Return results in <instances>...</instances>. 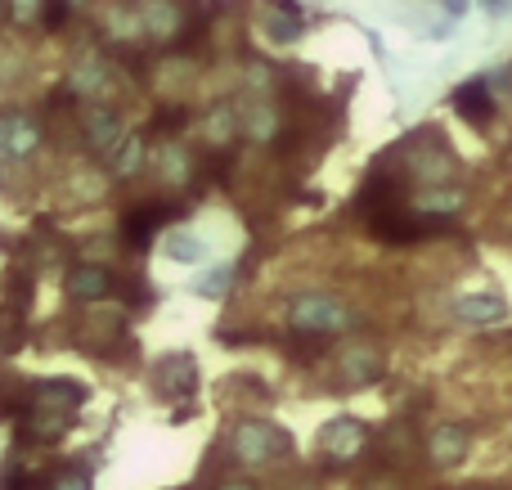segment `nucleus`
Here are the masks:
<instances>
[{
	"mask_svg": "<svg viewBox=\"0 0 512 490\" xmlns=\"http://www.w3.org/2000/svg\"><path fill=\"white\" fill-rule=\"evenodd\" d=\"M234 108H216L212 117H207V140L212 144H225V140H234Z\"/></svg>",
	"mask_w": 512,
	"mask_h": 490,
	"instance_id": "obj_22",
	"label": "nucleus"
},
{
	"mask_svg": "<svg viewBox=\"0 0 512 490\" xmlns=\"http://www.w3.org/2000/svg\"><path fill=\"white\" fill-rule=\"evenodd\" d=\"M414 450H418V441H414V432H405V428H387L378 441V455L387 459L391 468H405L409 459H414Z\"/></svg>",
	"mask_w": 512,
	"mask_h": 490,
	"instance_id": "obj_16",
	"label": "nucleus"
},
{
	"mask_svg": "<svg viewBox=\"0 0 512 490\" xmlns=\"http://www.w3.org/2000/svg\"><path fill=\"white\" fill-rule=\"evenodd\" d=\"M95 473H90L81 459H63V464H45L32 490H90Z\"/></svg>",
	"mask_w": 512,
	"mask_h": 490,
	"instance_id": "obj_13",
	"label": "nucleus"
},
{
	"mask_svg": "<svg viewBox=\"0 0 512 490\" xmlns=\"http://www.w3.org/2000/svg\"><path fill=\"white\" fill-rule=\"evenodd\" d=\"M288 324L297 333H306V338H333V333H342L346 324H351V315L328 293H301V297H292V306H288Z\"/></svg>",
	"mask_w": 512,
	"mask_h": 490,
	"instance_id": "obj_3",
	"label": "nucleus"
},
{
	"mask_svg": "<svg viewBox=\"0 0 512 490\" xmlns=\"http://www.w3.org/2000/svg\"><path fill=\"white\" fill-rule=\"evenodd\" d=\"M198 387V369L189 356H167L158 365V396H189Z\"/></svg>",
	"mask_w": 512,
	"mask_h": 490,
	"instance_id": "obj_14",
	"label": "nucleus"
},
{
	"mask_svg": "<svg viewBox=\"0 0 512 490\" xmlns=\"http://www.w3.org/2000/svg\"><path fill=\"white\" fill-rule=\"evenodd\" d=\"M225 279H230V275H225V270H216V275H207L203 284H194V288H198L203 297H221V293H225Z\"/></svg>",
	"mask_w": 512,
	"mask_h": 490,
	"instance_id": "obj_23",
	"label": "nucleus"
},
{
	"mask_svg": "<svg viewBox=\"0 0 512 490\" xmlns=\"http://www.w3.org/2000/svg\"><path fill=\"white\" fill-rule=\"evenodd\" d=\"M108 162H113L117 176H135V171H140V162H144V140L122 135V140H117V149L108 153Z\"/></svg>",
	"mask_w": 512,
	"mask_h": 490,
	"instance_id": "obj_19",
	"label": "nucleus"
},
{
	"mask_svg": "<svg viewBox=\"0 0 512 490\" xmlns=\"http://www.w3.org/2000/svg\"><path fill=\"white\" fill-rule=\"evenodd\" d=\"M23 392H27V378L14 374L9 365H0V419H14L18 405H23Z\"/></svg>",
	"mask_w": 512,
	"mask_h": 490,
	"instance_id": "obj_18",
	"label": "nucleus"
},
{
	"mask_svg": "<svg viewBox=\"0 0 512 490\" xmlns=\"http://www.w3.org/2000/svg\"><path fill=\"white\" fill-rule=\"evenodd\" d=\"M5 18H14V23H23V27H41L45 0H5Z\"/></svg>",
	"mask_w": 512,
	"mask_h": 490,
	"instance_id": "obj_21",
	"label": "nucleus"
},
{
	"mask_svg": "<svg viewBox=\"0 0 512 490\" xmlns=\"http://www.w3.org/2000/svg\"><path fill=\"white\" fill-rule=\"evenodd\" d=\"M158 167H162V176H167V185H185L189 180V158L176 149V144H162Z\"/></svg>",
	"mask_w": 512,
	"mask_h": 490,
	"instance_id": "obj_20",
	"label": "nucleus"
},
{
	"mask_svg": "<svg viewBox=\"0 0 512 490\" xmlns=\"http://www.w3.org/2000/svg\"><path fill=\"white\" fill-rule=\"evenodd\" d=\"M454 113H459L463 122H472V126H486L490 117H495L486 86H481V81H468V86L454 90Z\"/></svg>",
	"mask_w": 512,
	"mask_h": 490,
	"instance_id": "obj_15",
	"label": "nucleus"
},
{
	"mask_svg": "<svg viewBox=\"0 0 512 490\" xmlns=\"http://www.w3.org/2000/svg\"><path fill=\"white\" fill-rule=\"evenodd\" d=\"M162 252H167L171 261H203L207 243L198 239V234H189V230H171L167 239H162Z\"/></svg>",
	"mask_w": 512,
	"mask_h": 490,
	"instance_id": "obj_17",
	"label": "nucleus"
},
{
	"mask_svg": "<svg viewBox=\"0 0 512 490\" xmlns=\"http://www.w3.org/2000/svg\"><path fill=\"white\" fill-rule=\"evenodd\" d=\"M45 131L32 113H0V171L14 167V162H27L36 149H41Z\"/></svg>",
	"mask_w": 512,
	"mask_h": 490,
	"instance_id": "obj_5",
	"label": "nucleus"
},
{
	"mask_svg": "<svg viewBox=\"0 0 512 490\" xmlns=\"http://www.w3.org/2000/svg\"><path fill=\"white\" fill-rule=\"evenodd\" d=\"M81 135H86V144L95 153H113L117 140H122V122H117V113H108L104 104H90L86 113H81Z\"/></svg>",
	"mask_w": 512,
	"mask_h": 490,
	"instance_id": "obj_11",
	"label": "nucleus"
},
{
	"mask_svg": "<svg viewBox=\"0 0 512 490\" xmlns=\"http://www.w3.org/2000/svg\"><path fill=\"white\" fill-rule=\"evenodd\" d=\"M86 401H90V392L77 378H27L23 405H18V414L9 419L14 423V441L18 446H32V450H45V446H54V441H63Z\"/></svg>",
	"mask_w": 512,
	"mask_h": 490,
	"instance_id": "obj_1",
	"label": "nucleus"
},
{
	"mask_svg": "<svg viewBox=\"0 0 512 490\" xmlns=\"http://www.w3.org/2000/svg\"><path fill=\"white\" fill-rule=\"evenodd\" d=\"M225 446H230V455L239 459L243 468H265V464H274V459L292 455L288 428H279V423H270V419H234L230 432H225Z\"/></svg>",
	"mask_w": 512,
	"mask_h": 490,
	"instance_id": "obj_2",
	"label": "nucleus"
},
{
	"mask_svg": "<svg viewBox=\"0 0 512 490\" xmlns=\"http://www.w3.org/2000/svg\"><path fill=\"white\" fill-rule=\"evenodd\" d=\"M126 333V320L117 311H90L86 320H81V329H77V342L81 347H90L95 356H104L108 360V351L117 347V338Z\"/></svg>",
	"mask_w": 512,
	"mask_h": 490,
	"instance_id": "obj_9",
	"label": "nucleus"
},
{
	"mask_svg": "<svg viewBox=\"0 0 512 490\" xmlns=\"http://www.w3.org/2000/svg\"><path fill=\"white\" fill-rule=\"evenodd\" d=\"M423 455H427L432 468L450 473V468H459L463 459L472 455V428L468 423H436L423 441Z\"/></svg>",
	"mask_w": 512,
	"mask_h": 490,
	"instance_id": "obj_6",
	"label": "nucleus"
},
{
	"mask_svg": "<svg viewBox=\"0 0 512 490\" xmlns=\"http://www.w3.org/2000/svg\"><path fill=\"white\" fill-rule=\"evenodd\" d=\"M364 490H400L396 482H391V477H378V482H369V486H364Z\"/></svg>",
	"mask_w": 512,
	"mask_h": 490,
	"instance_id": "obj_25",
	"label": "nucleus"
},
{
	"mask_svg": "<svg viewBox=\"0 0 512 490\" xmlns=\"http://www.w3.org/2000/svg\"><path fill=\"white\" fill-rule=\"evenodd\" d=\"M171 216V207H162V203H140V207H131V212L122 216V239H126V248H135L140 252L144 243L153 239V234L162 230V221Z\"/></svg>",
	"mask_w": 512,
	"mask_h": 490,
	"instance_id": "obj_12",
	"label": "nucleus"
},
{
	"mask_svg": "<svg viewBox=\"0 0 512 490\" xmlns=\"http://www.w3.org/2000/svg\"><path fill=\"white\" fill-rule=\"evenodd\" d=\"M441 5H445V9H450V14H454V18H459V14H463V9H468V0H441Z\"/></svg>",
	"mask_w": 512,
	"mask_h": 490,
	"instance_id": "obj_26",
	"label": "nucleus"
},
{
	"mask_svg": "<svg viewBox=\"0 0 512 490\" xmlns=\"http://www.w3.org/2000/svg\"><path fill=\"white\" fill-rule=\"evenodd\" d=\"M454 320L472 324V329H490V324L508 320V302L499 293H468L454 302Z\"/></svg>",
	"mask_w": 512,
	"mask_h": 490,
	"instance_id": "obj_10",
	"label": "nucleus"
},
{
	"mask_svg": "<svg viewBox=\"0 0 512 490\" xmlns=\"http://www.w3.org/2000/svg\"><path fill=\"white\" fill-rule=\"evenodd\" d=\"M387 374V356L373 342H355V347L337 351V383L342 387H369Z\"/></svg>",
	"mask_w": 512,
	"mask_h": 490,
	"instance_id": "obj_7",
	"label": "nucleus"
},
{
	"mask_svg": "<svg viewBox=\"0 0 512 490\" xmlns=\"http://www.w3.org/2000/svg\"><path fill=\"white\" fill-rule=\"evenodd\" d=\"M216 490H256V486H252V482H243V477H230V482H221Z\"/></svg>",
	"mask_w": 512,
	"mask_h": 490,
	"instance_id": "obj_24",
	"label": "nucleus"
},
{
	"mask_svg": "<svg viewBox=\"0 0 512 490\" xmlns=\"http://www.w3.org/2000/svg\"><path fill=\"white\" fill-rule=\"evenodd\" d=\"M0 23H5V0H0Z\"/></svg>",
	"mask_w": 512,
	"mask_h": 490,
	"instance_id": "obj_27",
	"label": "nucleus"
},
{
	"mask_svg": "<svg viewBox=\"0 0 512 490\" xmlns=\"http://www.w3.org/2000/svg\"><path fill=\"white\" fill-rule=\"evenodd\" d=\"M468 490H490V486H468Z\"/></svg>",
	"mask_w": 512,
	"mask_h": 490,
	"instance_id": "obj_28",
	"label": "nucleus"
},
{
	"mask_svg": "<svg viewBox=\"0 0 512 490\" xmlns=\"http://www.w3.org/2000/svg\"><path fill=\"white\" fill-rule=\"evenodd\" d=\"M364 450H369V428H364L360 419H328L324 428H319V455L328 459V464H355V459H364Z\"/></svg>",
	"mask_w": 512,
	"mask_h": 490,
	"instance_id": "obj_4",
	"label": "nucleus"
},
{
	"mask_svg": "<svg viewBox=\"0 0 512 490\" xmlns=\"http://www.w3.org/2000/svg\"><path fill=\"white\" fill-rule=\"evenodd\" d=\"M117 293V279L108 266H99V261H77V266L68 270V297L72 302H108V297Z\"/></svg>",
	"mask_w": 512,
	"mask_h": 490,
	"instance_id": "obj_8",
	"label": "nucleus"
}]
</instances>
